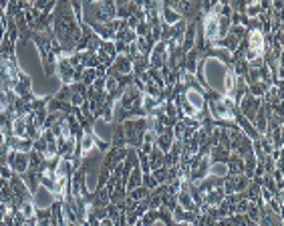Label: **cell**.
Masks as SVG:
<instances>
[{
  "instance_id": "cell-1",
  "label": "cell",
  "mask_w": 284,
  "mask_h": 226,
  "mask_svg": "<svg viewBox=\"0 0 284 226\" xmlns=\"http://www.w3.org/2000/svg\"><path fill=\"white\" fill-rule=\"evenodd\" d=\"M81 8H83V20L85 24H93V22H99V24H105V22H111L115 20L117 16V8H115V2H81Z\"/></svg>"
},
{
  "instance_id": "cell-2",
  "label": "cell",
  "mask_w": 284,
  "mask_h": 226,
  "mask_svg": "<svg viewBox=\"0 0 284 226\" xmlns=\"http://www.w3.org/2000/svg\"><path fill=\"white\" fill-rule=\"evenodd\" d=\"M53 29H48L44 33H33V43L39 48V55H41V63H42V71L46 77L57 73V57L53 55V48H50V37H53Z\"/></svg>"
},
{
  "instance_id": "cell-3",
  "label": "cell",
  "mask_w": 284,
  "mask_h": 226,
  "mask_svg": "<svg viewBox=\"0 0 284 226\" xmlns=\"http://www.w3.org/2000/svg\"><path fill=\"white\" fill-rule=\"evenodd\" d=\"M121 128H123V136H125L127 145L133 147V149H139L141 143H143L145 130H147V115H145V117L125 119V121L121 123Z\"/></svg>"
},
{
  "instance_id": "cell-4",
  "label": "cell",
  "mask_w": 284,
  "mask_h": 226,
  "mask_svg": "<svg viewBox=\"0 0 284 226\" xmlns=\"http://www.w3.org/2000/svg\"><path fill=\"white\" fill-rule=\"evenodd\" d=\"M123 24H125V20L115 18V20L105 22V24L93 22V24H89V27H91V31H93L101 41H115V35H117V31L123 27Z\"/></svg>"
},
{
  "instance_id": "cell-5",
  "label": "cell",
  "mask_w": 284,
  "mask_h": 226,
  "mask_svg": "<svg viewBox=\"0 0 284 226\" xmlns=\"http://www.w3.org/2000/svg\"><path fill=\"white\" fill-rule=\"evenodd\" d=\"M260 105H262V99L260 97H254V95H250L246 91V95L240 99V103H238V113H242L252 123L254 117H256V111L260 109Z\"/></svg>"
},
{
  "instance_id": "cell-6",
  "label": "cell",
  "mask_w": 284,
  "mask_h": 226,
  "mask_svg": "<svg viewBox=\"0 0 284 226\" xmlns=\"http://www.w3.org/2000/svg\"><path fill=\"white\" fill-rule=\"evenodd\" d=\"M129 152V145H121V147H109L105 156H103V168H107L109 172H113L115 166H119Z\"/></svg>"
},
{
  "instance_id": "cell-7",
  "label": "cell",
  "mask_w": 284,
  "mask_h": 226,
  "mask_svg": "<svg viewBox=\"0 0 284 226\" xmlns=\"http://www.w3.org/2000/svg\"><path fill=\"white\" fill-rule=\"evenodd\" d=\"M10 170L14 174H24L29 170V152H16V149H8V158H6Z\"/></svg>"
},
{
  "instance_id": "cell-8",
  "label": "cell",
  "mask_w": 284,
  "mask_h": 226,
  "mask_svg": "<svg viewBox=\"0 0 284 226\" xmlns=\"http://www.w3.org/2000/svg\"><path fill=\"white\" fill-rule=\"evenodd\" d=\"M167 61V45L163 41H160L156 46H153V51L149 55V67L151 69H162Z\"/></svg>"
},
{
  "instance_id": "cell-9",
  "label": "cell",
  "mask_w": 284,
  "mask_h": 226,
  "mask_svg": "<svg viewBox=\"0 0 284 226\" xmlns=\"http://www.w3.org/2000/svg\"><path fill=\"white\" fill-rule=\"evenodd\" d=\"M141 4L143 2H127V0H119V2H115V8H117V16L119 20H127L135 16L139 10H141Z\"/></svg>"
},
{
  "instance_id": "cell-10",
  "label": "cell",
  "mask_w": 284,
  "mask_h": 226,
  "mask_svg": "<svg viewBox=\"0 0 284 226\" xmlns=\"http://www.w3.org/2000/svg\"><path fill=\"white\" fill-rule=\"evenodd\" d=\"M57 75L61 77L63 85H71V83H75V71H73V67H71V63H69V59H67V57L57 59Z\"/></svg>"
},
{
  "instance_id": "cell-11",
  "label": "cell",
  "mask_w": 284,
  "mask_h": 226,
  "mask_svg": "<svg viewBox=\"0 0 284 226\" xmlns=\"http://www.w3.org/2000/svg\"><path fill=\"white\" fill-rule=\"evenodd\" d=\"M8 184H10V188H12V194H16V196H20V198H33L31 190L27 188V184H24V180H22L20 174H14V172H12V176L8 178Z\"/></svg>"
},
{
  "instance_id": "cell-12",
  "label": "cell",
  "mask_w": 284,
  "mask_h": 226,
  "mask_svg": "<svg viewBox=\"0 0 284 226\" xmlns=\"http://www.w3.org/2000/svg\"><path fill=\"white\" fill-rule=\"evenodd\" d=\"M69 91H71V105L73 107H79L85 99H87V87L81 83V81H77V83H71L69 85Z\"/></svg>"
},
{
  "instance_id": "cell-13",
  "label": "cell",
  "mask_w": 284,
  "mask_h": 226,
  "mask_svg": "<svg viewBox=\"0 0 284 226\" xmlns=\"http://www.w3.org/2000/svg\"><path fill=\"white\" fill-rule=\"evenodd\" d=\"M171 143H173V130H171V128H163V132H160V134L156 136V141H153V145H158L163 154L169 152Z\"/></svg>"
},
{
  "instance_id": "cell-14",
  "label": "cell",
  "mask_w": 284,
  "mask_h": 226,
  "mask_svg": "<svg viewBox=\"0 0 284 226\" xmlns=\"http://www.w3.org/2000/svg\"><path fill=\"white\" fill-rule=\"evenodd\" d=\"M111 69L115 71V73H119V75H129L131 73V69H133V61L129 59L127 55H117L115 57V61H113V65H111Z\"/></svg>"
},
{
  "instance_id": "cell-15",
  "label": "cell",
  "mask_w": 284,
  "mask_h": 226,
  "mask_svg": "<svg viewBox=\"0 0 284 226\" xmlns=\"http://www.w3.org/2000/svg\"><path fill=\"white\" fill-rule=\"evenodd\" d=\"M65 214H63V202L61 200H55L53 206H50V226H65Z\"/></svg>"
},
{
  "instance_id": "cell-16",
  "label": "cell",
  "mask_w": 284,
  "mask_h": 226,
  "mask_svg": "<svg viewBox=\"0 0 284 226\" xmlns=\"http://www.w3.org/2000/svg\"><path fill=\"white\" fill-rule=\"evenodd\" d=\"M46 111L48 113H55V111H63V113H73V105L69 101H61V99L57 97H50L48 103H46Z\"/></svg>"
},
{
  "instance_id": "cell-17",
  "label": "cell",
  "mask_w": 284,
  "mask_h": 226,
  "mask_svg": "<svg viewBox=\"0 0 284 226\" xmlns=\"http://www.w3.org/2000/svg\"><path fill=\"white\" fill-rule=\"evenodd\" d=\"M226 168H228V174H244V160H242V156L230 152V158H228V162H226Z\"/></svg>"
},
{
  "instance_id": "cell-18",
  "label": "cell",
  "mask_w": 284,
  "mask_h": 226,
  "mask_svg": "<svg viewBox=\"0 0 284 226\" xmlns=\"http://www.w3.org/2000/svg\"><path fill=\"white\" fill-rule=\"evenodd\" d=\"M163 152L158 147V145H153L151 147V152L147 154V162H149V170H158V168H162L163 166Z\"/></svg>"
},
{
  "instance_id": "cell-19",
  "label": "cell",
  "mask_w": 284,
  "mask_h": 226,
  "mask_svg": "<svg viewBox=\"0 0 284 226\" xmlns=\"http://www.w3.org/2000/svg\"><path fill=\"white\" fill-rule=\"evenodd\" d=\"M147 69H151V67H149V59H147V57H143V55H137V57L133 59V69H131L133 77H135V79H139Z\"/></svg>"
},
{
  "instance_id": "cell-20",
  "label": "cell",
  "mask_w": 284,
  "mask_h": 226,
  "mask_svg": "<svg viewBox=\"0 0 284 226\" xmlns=\"http://www.w3.org/2000/svg\"><path fill=\"white\" fill-rule=\"evenodd\" d=\"M115 41H121V43H125V45H131V43H135V41H137V35H135V31L129 29V27H127V22H125L123 27L117 31Z\"/></svg>"
},
{
  "instance_id": "cell-21",
  "label": "cell",
  "mask_w": 284,
  "mask_h": 226,
  "mask_svg": "<svg viewBox=\"0 0 284 226\" xmlns=\"http://www.w3.org/2000/svg\"><path fill=\"white\" fill-rule=\"evenodd\" d=\"M95 137L97 134H83V141H81V160L87 158L91 152H93V147H95Z\"/></svg>"
},
{
  "instance_id": "cell-22",
  "label": "cell",
  "mask_w": 284,
  "mask_h": 226,
  "mask_svg": "<svg viewBox=\"0 0 284 226\" xmlns=\"http://www.w3.org/2000/svg\"><path fill=\"white\" fill-rule=\"evenodd\" d=\"M121 145H127L125 136H123V128H121V123H113V139H111V147H121Z\"/></svg>"
},
{
  "instance_id": "cell-23",
  "label": "cell",
  "mask_w": 284,
  "mask_h": 226,
  "mask_svg": "<svg viewBox=\"0 0 284 226\" xmlns=\"http://www.w3.org/2000/svg\"><path fill=\"white\" fill-rule=\"evenodd\" d=\"M95 79H97V69H91V67H87L85 71H83V75H81V83L85 85V87H91L93 83H95Z\"/></svg>"
},
{
  "instance_id": "cell-24",
  "label": "cell",
  "mask_w": 284,
  "mask_h": 226,
  "mask_svg": "<svg viewBox=\"0 0 284 226\" xmlns=\"http://www.w3.org/2000/svg\"><path fill=\"white\" fill-rule=\"evenodd\" d=\"M35 216L39 226H50V208H37Z\"/></svg>"
},
{
  "instance_id": "cell-25",
  "label": "cell",
  "mask_w": 284,
  "mask_h": 226,
  "mask_svg": "<svg viewBox=\"0 0 284 226\" xmlns=\"http://www.w3.org/2000/svg\"><path fill=\"white\" fill-rule=\"evenodd\" d=\"M268 87H270V85H266V83H254V85H248V93L254 95V97H260V99H262V97L266 95Z\"/></svg>"
},
{
  "instance_id": "cell-26",
  "label": "cell",
  "mask_w": 284,
  "mask_h": 226,
  "mask_svg": "<svg viewBox=\"0 0 284 226\" xmlns=\"http://www.w3.org/2000/svg\"><path fill=\"white\" fill-rule=\"evenodd\" d=\"M151 176L156 178L158 184H165L167 182V166H162L158 170H151Z\"/></svg>"
},
{
  "instance_id": "cell-27",
  "label": "cell",
  "mask_w": 284,
  "mask_h": 226,
  "mask_svg": "<svg viewBox=\"0 0 284 226\" xmlns=\"http://www.w3.org/2000/svg\"><path fill=\"white\" fill-rule=\"evenodd\" d=\"M141 184H143V186H145V188H147L149 192H151L153 188L158 186V182H156V178H153V176H151V172H145V174H143V178H141Z\"/></svg>"
},
{
  "instance_id": "cell-28",
  "label": "cell",
  "mask_w": 284,
  "mask_h": 226,
  "mask_svg": "<svg viewBox=\"0 0 284 226\" xmlns=\"http://www.w3.org/2000/svg\"><path fill=\"white\" fill-rule=\"evenodd\" d=\"M55 97L61 99V101H69V103H71V91H69V85H63L61 91H59Z\"/></svg>"
},
{
  "instance_id": "cell-29",
  "label": "cell",
  "mask_w": 284,
  "mask_h": 226,
  "mask_svg": "<svg viewBox=\"0 0 284 226\" xmlns=\"http://www.w3.org/2000/svg\"><path fill=\"white\" fill-rule=\"evenodd\" d=\"M12 176V170H10V166L8 164H4V166H0V178H4V180H8Z\"/></svg>"
}]
</instances>
